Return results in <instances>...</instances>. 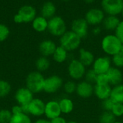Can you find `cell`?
<instances>
[{
  "label": "cell",
  "instance_id": "6da1fadb",
  "mask_svg": "<svg viewBox=\"0 0 123 123\" xmlns=\"http://www.w3.org/2000/svg\"><path fill=\"white\" fill-rule=\"evenodd\" d=\"M45 78L43 74L38 71L30 72L25 79L26 88H27L33 94H37L43 91Z\"/></svg>",
  "mask_w": 123,
  "mask_h": 123
},
{
  "label": "cell",
  "instance_id": "7a4b0ae2",
  "mask_svg": "<svg viewBox=\"0 0 123 123\" xmlns=\"http://www.w3.org/2000/svg\"><path fill=\"white\" fill-rule=\"evenodd\" d=\"M122 42L115 35H107L102 41V48L108 55L114 56L120 51Z\"/></svg>",
  "mask_w": 123,
  "mask_h": 123
},
{
  "label": "cell",
  "instance_id": "3957f363",
  "mask_svg": "<svg viewBox=\"0 0 123 123\" xmlns=\"http://www.w3.org/2000/svg\"><path fill=\"white\" fill-rule=\"evenodd\" d=\"M81 38L72 30L66 31L61 36L60 44L67 51H70L78 49L81 44Z\"/></svg>",
  "mask_w": 123,
  "mask_h": 123
},
{
  "label": "cell",
  "instance_id": "277c9868",
  "mask_svg": "<svg viewBox=\"0 0 123 123\" xmlns=\"http://www.w3.org/2000/svg\"><path fill=\"white\" fill-rule=\"evenodd\" d=\"M48 30L54 36H61L66 32V25L62 17L54 16L48 20Z\"/></svg>",
  "mask_w": 123,
  "mask_h": 123
},
{
  "label": "cell",
  "instance_id": "5b68a950",
  "mask_svg": "<svg viewBox=\"0 0 123 123\" xmlns=\"http://www.w3.org/2000/svg\"><path fill=\"white\" fill-rule=\"evenodd\" d=\"M102 7L104 11L110 15L116 16L123 10V0H102Z\"/></svg>",
  "mask_w": 123,
  "mask_h": 123
},
{
  "label": "cell",
  "instance_id": "8992f818",
  "mask_svg": "<svg viewBox=\"0 0 123 123\" xmlns=\"http://www.w3.org/2000/svg\"><path fill=\"white\" fill-rule=\"evenodd\" d=\"M63 86L62 78L56 75H51L45 79L43 91L48 94H54L57 92Z\"/></svg>",
  "mask_w": 123,
  "mask_h": 123
},
{
  "label": "cell",
  "instance_id": "52a82bcc",
  "mask_svg": "<svg viewBox=\"0 0 123 123\" xmlns=\"http://www.w3.org/2000/svg\"><path fill=\"white\" fill-rule=\"evenodd\" d=\"M69 76L74 80H79L85 75L86 67L77 59H73L68 67Z\"/></svg>",
  "mask_w": 123,
  "mask_h": 123
},
{
  "label": "cell",
  "instance_id": "ba28073f",
  "mask_svg": "<svg viewBox=\"0 0 123 123\" xmlns=\"http://www.w3.org/2000/svg\"><path fill=\"white\" fill-rule=\"evenodd\" d=\"M34 99V94L26 87L18 88L14 94V99L17 104L24 106L27 105Z\"/></svg>",
  "mask_w": 123,
  "mask_h": 123
},
{
  "label": "cell",
  "instance_id": "9c48e42d",
  "mask_svg": "<svg viewBox=\"0 0 123 123\" xmlns=\"http://www.w3.org/2000/svg\"><path fill=\"white\" fill-rule=\"evenodd\" d=\"M45 102L38 98H34L30 103L27 105L28 115L35 116V117H40L45 113Z\"/></svg>",
  "mask_w": 123,
  "mask_h": 123
},
{
  "label": "cell",
  "instance_id": "30bf717a",
  "mask_svg": "<svg viewBox=\"0 0 123 123\" xmlns=\"http://www.w3.org/2000/svg\"><path fill=\"white\" fill-rule=\"evenodd\" d=\"M111 67V59L108 57H101L96 59L93 63V70L97 75L105 74Z\"/></svg>",
  "mask_w": 123,
  "mask_h": 123
},
{
  "label": "cell",
  "instance_id": "8fae6325",
  "mask_svg": "<svg viewBox=\"0 0 123 123\" xmlns=\"http://www.w3.org/2000/svg\"><path fill=\"white\" fill-rule=\"evenodd\" d=\"M88 22L84 18L76 19L72 22L71 29L81 38H84L88 34Z\"/></svg>",
  "mask_w": 123,
  "mask_h": 123
},
{
  "label": "cell",
  "instance_id": "7c38bea8",
  "mask_svg": "<svg viewBox=\"0 0 123 123\" xmlns=\"http://www.w3.org/2000/svg\"><path fill=\"white\" fill-rule=\"evenodd\" d=\"M61 111L60 109L59 103L57 101H50L45 104L44 115L47 119L51 120L54 118L60 117Z\"/></svg>",
  "mask_w": 123,
  "mask_h": 123
},
{
  "label": "cell",
  "instance_id": "4fadbf2b",
  "mask_svg": "<svg viewBox=\"0 0 123 123\" xmlns=\"http://www.w3.org/2000/svg\"><path fill=\"white\" fill-rule=\"evenodd\" d=\"M105 19V14L102 10L97 8L91 9L89 10L85 16V20L89 25H95L103 22Z\"/></svg>",
  "mask_w": 123,
  "mask_h": 123
},
{
  "label": "cell",
  "instance_id": "5bb4252c",
  "mask_svg": "<svg viewBox=\"0 0 123 123\" xmlns=\"http://www.w3.org/2000/svg\"><path fill=\"white\" fill-rule=\"evenodd\" d=\"M22 20L23 22H30L36 17L35 9L30 5H25L19 8L17 13Z\"/></svg>",
  "mask_w": 123,
  "mask_h": 123
},
{
  "label": "cell",
  "instance_id": "9a60e30c",
  "mask_svg": "<svg viewBox=\"0 0 123 123\" xmlns=\"http://www.w3.org/2000/svg\"><path fill=\"white\" fill-rule=\"evenodd\" d=\"M94 91V87L92 84L85 81H81L77 84L76 87V94L81 98L86 99L92 96Z\"/></svg>",
  "mask_w": 123,
  "mask_h": 123
},
{
  "label": "cell",
  "instance_id": "2e32d148",
  "mask_svg": "<svg viewBox=\"0 0 123 123\" xmlns=\"http://www.w3.org/2000/svg\"><path fill=\"white\" fill-rule=\"evenodd\" d=\"M107 75L109 80V84L110 86H118L122 84L123 80V72L120 69L115 67H111L107 72Z\"/></svg>",
  "mask_w": 123,
  "mask_h": 123
},
{
  "label": "cell",
  "instance_id": "e0dca14e",
  "mask_svg": "<svg viewBox=\"0 0 123 123\" xmlns=\"http://www.w3.org/2000/svg\"><path fill=\"white\" fill-rule=\"evenodd\" d=\"M57 46L55 43L51 40H44L39 45V51L42 56L49 57L53 56Z\"/></svg>",
  "mask_w": 123,
  "mask_h": 123
},
{
  "label": "cell",
  "instance_id": "ac0fdd59",
  "mask_svg": "<svg viewBox=\"0 0 123 123\" xmlns=\"http://www.w3.org/2000/svg\"><path fill=\"white\" fill-rule=\"evenodd\" d=\"M112 88L110 84L107 85H95L94 94L100 100H105L110 98Z\"/></svg>",
  "mask_w": 123,
  "mask_h": 123
},
{
  "label": "cell",
  "instance_id": "d6986e66",
  "mask_svg": "<svg viewBox=\"0 0 123 123\" xmlns=\"http://www.w3.org/2000/svg\"><path fill=\"white\" fill-rule=\"evenodd\" d=\"M85 67H89L93 65L94 62V56L90 51H87L84 49H81L79 51V59Z\"/></svg>",
  "mask_w": 123,
  "mask_h": 123
},
{
  "label": "cell",
  "instance_id": "ffe728a7",
  "mask_svg": "<svg viewBox=\"0 0 123 123\" xmlns=\"http://www.w3.org/2000/svg\"><path fill=\"white\" fill-rule=\"evenodd\" d=\"M48 21L43 16L36 17L32 22V26L33 29L39 33L44 32L46 29H48Z\"/></svg>",
  "mask_w": 123,
  "mask_h": 123
},
{
  "label": "cell",
  "instance_id": "44dd1931",
  "mask_svg": "<svg viewBox=\"0 0 123 123\" xmlns=\"http://www.w3.org/2000/svg\"><path fill=\"white\" fill-rule=\"evenodd\" d=\"M55 11H56V8L54 4L51 1H47L42 7L41 14L45 19L48 18L50 19L54 17Z\"/></svg>",
  "mask_w": 123,
  "mask_h": 123
},
{
  "label": "cell",
  "instance_id": "7402d4cb",
  "mask_svg": "<svg viewBox=\"0 0 123 123\" xmlns=\"http://www.w3.org/2000/svg\"><path fill=\"white\" fill-rule=\"evenodd\" d=\"M110 99L115 103L123 104V84L114 86V88H112Z\"/></svg>",
  "mask_w": 123,
  "mask_h": 123
},
{
  "label": "cell",
  "instance_id": "603a6c76",
  "mask_svg": "<svg viewBox=\"0 0 123 123\" xmlns=\"http://www.w3.org/2000/svg\"><path fill=\"white\" fill-rule=\"evenodd\" d=\"M102 22H103V26L105 29L112 30H116L120 21L119 18L117 17L116 16L110 15L106 18H105Z\"/></svg>",
  "mask_w": 123,
  "mask_h": 123
},
{
  "label": "cell",
  "instance_id": "cb8c5ba5",
  "mask_svg": "<svg viewBox=\"0 0 123 123\" xmlns=\"http://www.w3.org/2000/svg\"><path fill=\"white\" fill-rule=\"evenodd\" d=\"M50 66V60L46 57L41 56L39 58H37V60L35 61V67L37 69V71L41 73L48 70Z\"/></svg>",
  "mask_w": 123,
  "mask_h": 123
},
{
  "label": "cell",
  "instance_id": "d4e9b609",
  "mask_svg": "<svg viewBox=\"0 0 123 123\" xmlns=\"http://www.w3.org/2000/svg\"><path fill=\"white\" fill-rule=\"evenodd\" d=\"M67 51L62 46H57L54 54H53V59L58 63H63L67 59Z\"/></svg>",
  "mask_w": 123,
  "mask_h": 123
},
{
  "label": "cell",
  "instance_id": "484cf974",
  "mask_svg": "<svg viewBox=\"0 0 123 123\" xmlns=\"http://www.w3.org/2000/svg\"><path fill=\"white\" fill-rule=\"evenodd\" d=\"M58 103H59L61 113L69 114L74 109V103L71 99L68 98L62 99L60 101H58Z\"/></svg>",
  "mask_w": 123,
  "mask_h": 123
},
{
  "label": "cell",
  "instance_id": "4316f807",
  "mask_svg": "<svg viewBox=\"0 0 123 123\" xmlns=\"http://www.w3.org/2000/svg\"><path fill=\"white\" fill-rule=\"evenodd\" d=\"M12 91L11 84L4 80L0 79V98L7 96Z\"/></svg>",
  "mask_w": 123,
  "mask_h": 123
},
{
  "label": "cell",
  "instance_id": "83f0119b",
  "mask_svg": "<svg viewBox=\"0 0 123 123\" xmlns=\"http://www.w3.org/2000/svg\"><path fill=\"white\" fill-rule=\"evenodd\" d=\"M9 123H32V121L28 115L22 113L19 115H12Z\"/></svg>",
  "mask_w": 123,
  "mask_h": 123
},
{
  "label": "cell",
  "instance_id": "f1b7e54d",
  "mask_svg": "<svg viewBox=\"0 0 123 123\" xmlns=\"http://www.w3.org/2000/svg\"><path fill=\"white\" fill-rule=\"evenodd\" d=\"M100 123H114L116 122V117L112 112L105 111L99 117Z\"/></svg>",
  "mask_w": 123,
  "mask_h": 123
},
{
  "label": "cell",
  "instance_id": "f546056e",
  "mask_svg": "<svg viewBox=\"0 0 123 123\" xmlns=\"http://www.w3.org/2000/svg\"><path fill=\"white\" fill-rule=\"evenodd\" d=\"M12 117L11 110L7 109H0V123H9Z\"/></svg>",
  "mask_w": 123,
  "mask_h": 123
},
{
  "label": "cell",
  "instance_id": "4dcf8cb0",
  "mask_svg": "<svg viewBox=\"0 0 123 123\" xmlns=\"http://www.w3.org/2000/svg\"><path fill=\"white\" fill-rule=\"evenodd\" d=\"M97 75H98L97 74V72L93 69H90L87 72H86V73H85L86 81L91 83V84H93V83L96 84V80H97Z\"/></svg>",
  "mask_w": 123,
  "mask_h": 123
},
{
  "label": "cell",
  "instance_id": "1f68e13d",
  "mask_svg": "<svg viewBox=\"0 0 123 123\" xmlns=\"http://www.w3.org/2000/svg\"><path fill=\"white\" fill-rule=\"evenodd\" d=\"M10 33L9 28L4 24L0 23V43L7 39Z\"/></svg>",
  "mask_w": 123,
  "mask_h": 123
},
{
  "label": "cell",
  "instance_id": "d6a6232c",
  "mask_svg": "<svg viewBox=\"0 0 123 123\" xmlns=\"http://www.w3.org/2000/svg\"><path fill=\"white\" fill-rule=\"evenodd\" d=\"M112 63L115 65V67H123V53L121 51L112 56Z\"/></svg>",
  "mask_w": 123,
  "mask_h": 123
},
{
  "label": "cell",
  "instance_id": "836d02e7",
  "mask_svg": "<svg viewBox=\"0 0 123 123\" xmlns=\"http://www.w3.org/2000/svg\"><path fill=\"white\" fill-rule=\"evenodd\" d=\"M76 87H77V85L74 81H71V80L67 81L63 85V89L65 92L68 94H71L74 93L76 91Z\"/></svg>",
  "mask_w": 123,
  "mask_h": 123
},
{
  "label": "cell",
  "instance_id": "e575fe53",
  "mask_svg": "<svg viewBox=\"0 0 123 123\" xmlns=\"http://www.w3.org/2000/svg\"><path fill=\"white\" fill-rule=\"evenodd\" d=\"M112 112L116 117H121L123 115V104L115 103L113 108L112 109Z\"/></svg>",
  "mask_w": 123,
  "mask_h": 123
},
{
  "label": "cell",
  "instance_id": "d590c367",
  "mask_svg": "<svg viewBox=\"0 0 123 123\" xmlns=\"http://www.w3.org/2000/svg\"><path fill=\"white\" fill-rule=\"evenodd\" d=\"M114 104H115V102L110 98H109V99H107L102 101V107L105 111L112 112V109L113 108Z\"/></svg>",
  "mask_w": 123,
  "mask_h": 123
},
{
  "label": "cell",
  "instance_id": "8d00e7d4",
  "mask_svg": "<svg viewBox=\"0 0 123 123\" xmlns=\"http://www.w3.org/2000/svg\"><path fill=\"white\" fill-rule=\"evenodd\" d=\"M107 84H109V80L107 73L99 74L97 75L95 85H107Z\"/></svg>",
  "mask_w": 123,
  "mask_h": 123
},
{
  "label": "cell",
  "instance_id": "74e56055",
  "mask_svg": "<svg viewBox=\"0 0 123 123\" xmlns=\"http://www.w3.org/2000/svg\"><path fill=\"white\" fill-rule=\"evenodd\" d=\"M115 36L120 39V41L123 43V21L120 22L119 25L115 30Z\"/></svg>",
  "mask_w": 123,
  "mask_h": 123
},
{
  "label": "cell",
  "instance_id": "f35d334b",
  "mask_svg": "<svg viewBox=\"0 0 123 123\" xmlns=\"http://www.w3.org/2000/svg\"><path fill=\"white\" fill-rule=\"evenodd\" d=\"M11 112H12V115H19V114L23 113L22 107L21 105H19V104L13 106L11 109Z\"/></svg>",
  "mask_w": 123,
  "mask_h": 123
},
{
  "label": "cell",
  "instance_id": "ab89813d",
  "mask_svg": "<svg viewBox=\"0 0 123 123\" xmlns=\"http://www.w3.org/2000/svg\"><path fill=\"white\" fill-rule=\"evenodd\" d=\"M50 123H67V121L65 118L62 117H58L56 118H54L50 120Z\"/></svg>",
  "mask_w": 123,
  "mask_h": 123
},
{
  "label": "cell",
  "instance_id": "60d3db41",
  "mask_svg": "<svg viewBox=\"0 0 123 123\" xmlns=\"http://www.w3.org/2000/svg\"><path fill=\"white\" fill-rule=\"evenodd\" d=\"M14 22H16L17 24H19V23H22L23 22L22 18L20 17V16L18 14H16L14 16Z\"/></svg>",
  "mask_w": 123,
  "mask_h": 123
},
{
  "label": "cell",
  "instance_id": "b9f144b4",
  "mask_svg": "<svg viewBox=\"0 0 123 123\" xmlns=\"http://www.w3.org/2000/svg\"><path fill=\"white\" fill-rule=\"evenodd\" d=\"M34 123H50V120H48L47 119H38Z\"/></svg>",
  "mask_w": 123,
  "mask_h": 123
},
{
  "label": "cell",
  "instance_id": "7bdbcfd3",
  "mask_svg": "<svg viewBox=\"0 0 123 123\" xmlns=\"http://www.w3.org/2000/svg\"><path fill=\"white\" fill-rule=\"evenodd\" d=\"M93 32H94V33H95V34H98V33L100 32V30H99V28H96V29H94V30H93Z\"/></svg>",
  "mask_w": 123,
  "mask_h": 123
},
{
  "label": "cell",
  "instance_id": "ee69618b",
  "mask_svg": "<svg viewBox=\"0 0 123 123\" xmlns=\"http://www.w3.org/2000/svg\"><path fill=\"white\" fill-rule=\"evenodd\" d=\"M86 3H88V4H90V3H92L94 2L95 0H84Z\"/></svg>",
  "mask_w": 123,
  "mask_h": 123
},
{
  "label": "cell",
  "instance_id": "f6af8a7d",
  "mask_svg": "<svg viewBox=\"0 0 123 123\" xmlns=\"http://www.w3.org/2000/svg\"><path fill=\"white\" fill-rule=\"evenodd\" d=\"M67 123H77L75 121H69V122H67Z\"/></svg>",
  "mask_w": 123,
  "mask_h": 123
},
{
  "label": "cell",
  "instance_id": "bcb514c9",
  "mask_svg": "<svg viewBox=\"0 0 123 123\" xmlns=\"http://www.w3.org/2000/svg\"><path fill=\"white\" fill-rule=\"evenodd\" d=\"M120 51H121L122 53H123V45H122V47H121V49H120Z\"/></svg>",
  "mask_w": 123,
  "mask_h": 123
},
{
  "label": "cell",
  "instance_id": "7dc6e473",
  "mask_svg": "<svg viewBox=\"0 0 123 123\" xmlns=\"http://www.w3.org/2000/svg\"><path fill=\"white\" fill-rule=\"evenodd\" d=\"M114 123H121V122H117V121H116V122H115Z\"/></svg>",
  "mask_w": 123,
  "mask_h": 123
},
{
  "label": "cell",
  "instance_id": "c3c4849f",
  "mask_svg": "<svg viewBox=\"0 0 123 123\" xmlns=\"http://www.w3.org/2000/svg\"><path fill=\"white\" fill-rule=\"evenodd\" d=\"M122 14H123V12H122Z\"/></svg>",
  "mask_w": 123,
  "mask_h": 123
},
{
  "label": "cell",
  "instance_id": "681fc988",
  "mask_svg": "<svg viewBox=\"0 0 123 123\" xmlns=\"http://www.w3.org/2000/svg\"><path fill=\"white\" fill-rule=\"evenodd\" d=\"M63 1H68V0H63Z\"/></svg>",
  "mask_w": 123,
  "mask_h": 123
},
{
  "label": "cell",
  "instance_id": "f907efd6",
  "mask_svg": "<svg viewBox=\"0 0 123 123\" xmlns=\"http://www.w3.org/2000/svg\"></svg>",
  "mask_w": 123,
  "mask_h": 123
}]
</instances>
